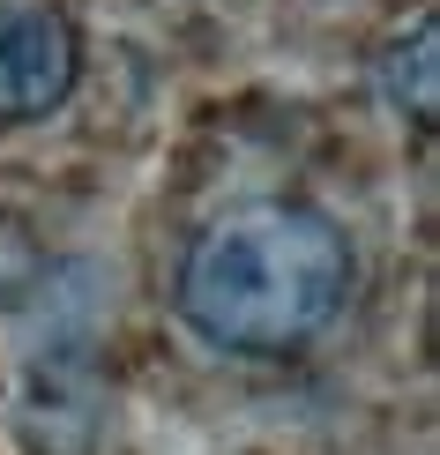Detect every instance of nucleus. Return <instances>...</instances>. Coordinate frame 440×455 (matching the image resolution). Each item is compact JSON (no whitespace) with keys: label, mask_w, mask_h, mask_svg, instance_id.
I'll use <instances>...</instances> for the list:
<instances>
[{"label":"nucleus","mask_w":440,"mask_h":455,"mask_svg":"<svg viewBox=\"0 0 440 455\" xmlns=\"http://www.w3.org/2000/svg\"><path fill=\"white\" fill-rule=\"evenodd\" d=\"M75 75H83V45L60 8H37V0L0 8V127L60 112Z\"/></svg>","instance_id":"obj_2"},{"label":"nucleus","mask_w":440,"mask_h":455,"mask_svg":"<svg viewBox=\"0 0 440 455\" xmlns=\"http://www.w3.org/2000/svg\"><path fill=\"white\" fill-rule=\"evenodd\" d=\"M351 299V246L306 202H239L180 261V314L232 358L306 351Z\"/></svg>","instance_id":"obj_1"},{"label":"nucleus","mask_w":440,"mask_h":455,"mask_svg":"<svg viewBox=\"0 0 440 455\" xmlns=\"http://www.w3.org/2000/svg\"><path fill=\"white\" fill-rule=\"evenodd\" d=\"M433 23H418L411 30V45H396L388 52V98L411 112V120H433V105H440V83H433Z\"/></svg>","instance_id":"obj_3"}]
</instances>
